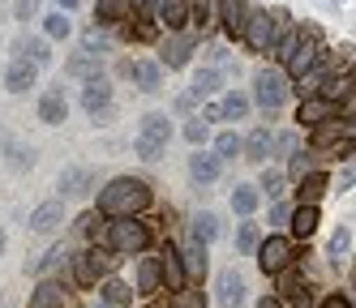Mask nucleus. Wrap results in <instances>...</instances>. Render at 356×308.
<instances>
[{"mask_svg": "<svg viewBox=\"0 0 356 308\" xmlns=\"http://www.w3.org/2000/svg\"><path fill=\"white\" fill-rule=\"evenodd\" d=\"M43 31H47V39H69L73 35V22L65 13H47L43 17Z\"/></svg>", "mask_w": 356, "mask_h": 308, "instance_id": "c03bdc74", "label": "nucleus"}, {"mask_svg": "<svg viewBox=\"0 0 356 308\" xmlns=\"http://www.w3.org/2000/svg\"><path fill=\"white\" fill-rule=\"evenodd\" d=\"M176 308H207V296L202 291H176Z\"/></svg>", "mask_w": 356, "mask_h": 308, "instance_id": "8fccbe9b", "label": "nucleus"}, {"mask_svg": "<svg viewBox=\"0 0 356 308\" xmlns=\"http://www.w3.org/2000/svg\"><path fill=\"white\" fill-rule=\"evenodd\" d=\"M258 308H288V304L279 300V296H262V300H258Z\"/></svg>", "mask_w": 356, "mask_h": 308, "instance_id": "052dcab7", "label": "nucleus"}, {"mask_svg": "<svg viewBox=\"0 0 356 308\" xmlns=\"http://www.w3.org/2000/svg\"><path fill=\"white\" fill-rule=\"evenodd\" d=\"M82 108L95 120L112 116V82H108V77H90V82H82Z\"/></svg>", "mask_w": 356, "mask_h": 308, "instance_id": "6e6552de", "label": "nucleus"}, {"mask_svg": "<svg viewBox=\"0 0 356 308\" xmlns=\"http://www.w3.org/2000/svg\"><path fill=\"white\" fill-rule=\"evenodd\" d=\"M279 35H284V13L249 9V26H245V39H241L249 51H270Z\"/></svg>", "mask_w": 356, "mask_h": 308, "instance_id": "39448f33", "label": "nucleus"}, {"mask_svg": "<svg viewBox=\"0 0 356 308\" xmlns=\"http://www.w3.org/2000/svg\"><path fill=\"white\" fill-rule=\"evenodd\" d=\"M352 282H356V270H352Z\"/></svg>", "mask_w": 356, "mask_h": 308, "instance_id": "69168bd1", "label": "nucleus"}, {"mask_svg": "<svg viewBox=\"0 0 356 308\" xmlns=\"http://www.w3.org/2000/svg\"><path fill=\"white\" fill-rule=\"evenodd\" d=\"M13 51H17V56L22 60H31V65H47V60H52V51H47V39H17L13 43Z\"/></svg>", "mask_w": 356, "mask_h": 308, "instance_id": "c9c22d12", "label": "nucleus"}, {"mask_svg": "<svg viewBox=\"0 0 356 308\" xmlns=\"http://www.w3.org/2000/svg\"><path fill=\"white\" fill-rule=\"evenodd\" d=\"M65 73L78 77V82H90V77H104V56H90V51H78L73 60H65Z\"/></svg>", "mask_w": 356, "mask_h": 308, "instance_id": "393cba45", "label": "nucleus"}, {"mask_svg": "<svg viewBox=\"0 0 356 308\" xmlns=\"http://www.w3.org/2000/svg\"><path fill=\"white\" fill-rule=\"evenodd\" d=\"M35 82H39V65L13 56V60H9V69H5V90H9V94H26Z\"/></svg>", "mask_w": 356, "mask_h": 308, "instance_id": "dca6fc26", "label": "nucleus"}, {"mask_svg": "<svg viewBox=\"0 0 356 308\" xmlns=\"http://www.w3.org/2000/svg\"><path fill=\"white\" fill-rule=\"evenodd\" d=\"M159 0H129V17H155Z\"/></svg>", "mask_w": 356, "mask_h": 308, "instance_id": "3c124183", "label": "nucleus"}, {"mask_svg": "<svg viewBox=\"0 0 356 308\" xmlns=\"http://www.w3.org/2000/svg\"><path fill=\"white\" fill-rule=\"evenodd\" d=\"M189 56H193V35L172 31L168 43H163V51H159V65H163V69H185Z\"/></svg>", "mask_w": 356, "mask_h": 308, "instance_id": "f8f14e48", "label": "nucleus"}, {"mask_svg": "<svg viewBox=\"0 0 356 308\" xmlns=\"http://www.w3.org/2000/svg\"><path fill=\"white\" fill-rule=\"evenodd\" d=\"M5 244H9V236H5V227H0V253H5Z\"/></svg>", "mask_w": 356, "mask_h": 308, "instance_id": "e2e57ef3", "label": "nucleus"}, {"mask_svg": "<svg viewBox=\"0 0 356 308\" xmlns=\"http://www.w3.org/2000/svg\"><path fill=\"white\" fill-rule=\"evenodd\" d=\"M215 0H189V22H193V31L197 35H207L211 26H215Z\"/></svg>", "mask_w": 356, "mask_h": 308, "instance_id": "4c0bfd02", "label": "nucleus"}, {"mask_svg": "<svg viewBox=\"0 0 356 308\" xmlns=\"http://www.w3.org/2000/svg\"><path fill=\"white\" fill-rule=\"evenodd\" d=\"M352 185H356V167H343V171H339V180H335V189L343 193V189H352Z\"/></svg>", "mask_w": 356, "mask_h": 308, "instance_id": "4d7b16f0", "label": "nucleus"}, {"mask_svg": "<svg viewBox=\"0 0 356 308\" xmlns=\"http://www.w3.org/2000/svg\"><path fill=\"white\" fill-rule=\"evenodd\" d=\"M241 150H245V137H236V133H232V128H223V133L215 137V154H219V159H223V163H227V159H236V154H241Z\"/></svg>", "mask_w": 356, "mask_h": 308, "instance_id": "a19ab883", "label": "nucleus"}, {"mask_svg": "<svg viewBox=\"0 0 356 308\" xmlns=\"http://www.w3.org/2000/svg\"><path fill=\"white\" fill-rule=\"evenodd\" d=\"M159 274H163V291H185V282H189V274H185V262H181V248H163L159 253Z\"/></svg>", "mask_w": 356, "mask_h": 308, "instance_id": "9b49d317", "label": "nucleus"}, {"mask_svg": "<svg viewBox=\"0 0 356 308\" xmlns=\"http://www.w3.org/2000/svg\"><path fill=\"white\" fill-rule=\"evenodd\" d=\"M150 185L138 176H116L99 189V214L104 219H138L146 205H150Z\"/></svg>", "mask_w": 356, "mask_h": 308, "instance_id": "f257e3e1", "label": "nucleus"}, {"mask_svg": "<svg viewBox=\"0 0 356 308\" xmlns=\"http://www.w3.org/2000/svg\"><path fill=\"white\" fill-rule=\"evenodd\" d=\"M284 180H288L284 171L266 167V171H262V180H258V193H262V197H270V201H279V197H284Z\"/></svg>", "mask_w": 356, "mask_h": 308, "instance_id": "79ce46f5", "label": "nucleus"}, {"mask_svg": "<svg viewBox=\"0 0 356 308\" xmlns=\"http://www.w3.org/2000/svg\"><path fill=\"white\" fill-rule=\"evenodd\" d=\"M296 205H318L322 197H326V189H330V176L326 171H309L305 180H296Z\"/></svg>", "mask_w": 356, "mask_h": 308, "instance_id": "4be33fe9", "label": "nucleus"}, {"mask_svg": "<svg viewBox=\"0 0 356 308\" xmlns=\"http://www.w3.org/2000/svg\"><path fill=\"white\" fill-rule=\"evenodd\" d=\"M292 219V205L288 201H270V223H288Z\"/></svg>", "mask_w": 356, "mask_h": 308, "instance_id": "5fc2aeb1", "label": "nucleus"}, {"mask_svg": "<svg viewBox=\"0 0 356 308\" xmlns=\"http://www.w3.org/2000/svg\"><path fill=\"white\" fill-rule=\"evenodd\" d=\"M318 56H322V43H318V31L309 26V35H305V43L296 47V56H292L284 69H288V73L296 77V82H300V77H305V73H309V69L318 65Z\"/></svg>", "mask_w": 356, "mask_h": 308, "instance_id": "2eb2a0df", "label": "nucleus"}, {"mask_svg": "<svg viewBox=\"0 0 356 308\" xmlns=\"http://www.w3.org/2000/svg\"><path fill=\"white\" fill-rule=\"evenodd\" d=\"M348 248H352V227H343V223H339V231L330 236V257L339 262V257H348Z\"/></svg>", "mask_w": 356, "mask_h": 308, "instance_id": "49530a36", "label": "nucleus"}, {"mask_svg": "<svg viewBox=\"0 0 356 308\" xmlns=\"http://www.w3.org/2000/svg\"><path fill=\"white\" fill-rule=\"evenodd\" d=\"M245 159L249 163H266V159H275V133L270 128H253V133L245 137Z\"/></svg>", "mask_w": 356, "mask_h": 308, "instance_id": "412c9836", "label": "nucleus"}, {"mask_svg": "<svg viewBox=\"0 0 356 308\" xmlns=\"http://www.w3.org/2000/svg\"><path fill=\"white\" fill-rule=\"evenodd\" d=\"M219 26L227 39H245V26H249V5L245 0H219Z\"/></svg>", "mask_w": 356, "mask_h": 308, "instance_id": "4468645a", "label": "nucleus"}, {"mask_svg": "<svg viewBox=\"0 0 356 308\" xmlns=\"http://www.w3.org/2000/svg\"><path fill=\"white\" fill-rule=\"evenodd\" d=\"M275 278H279V300H284V304H288V300H296L305 287H309V282H305V274H300L296 266H288L284 274H275Z\"/></svg>", "mask_w": 356, "mask_h": 308, "instance_id": "58836bf2", "label": "nucleus"}, {"mask_svg": "<svg viewBox=\"0 0 356 308\" xmlns=\"http://www.w3.org/2000/svg\"><path fill=\"white\" fill-rule=\"evenodd\" d=\"M116 266H120V257L108 244H90L82 257H73V278H78L82 287H95L99 278H112Z\"/></svg>", "mask_w": 356, "mask_h": 308, "instance_id": "20e7f679", "label": "nucleus"}, {"mask_svg": "<svg viewBox=\"0 0 356 308\" xmlns=\"http://www.w3.org/2000/svg\"><path fill=\"white\" fill-rule=\"evenodd\" d=\"M129 17V0H99L95 5V26H116Z\"/></svg>", "mask_w": 356, "mask_h": 308, "instance_id": "f704fd0d", "label": "nucleus"}, {"mask_svg": "<svg viewBox=\"0 0 356 308\" xmlns=\"http://www.w3.org/2000/svg\"><path fill=\"white\" fill-rule=\"evenodd\" d=\"M99 308H112V304H104V300H99Z\"/></svg>", "mask_w": 356, "mask_h": 308, "instance_id": "0e129e2a", "label": "nucleus"}, {"mask_svg": "<svg viewBox=\"0 0 356 308\" xmlns=\"http://www.w3.org/2000/svg\"><path fill=\"white\" fill-rule=\"evenodd\" d=\"M215 304L219 308H241L245 304V278L236 270H219V278H215Z\"/></svg>", "mask_w": 356, "mask_h": 308, "instance_id": "ddd939ff", "label": "nucleus"}, {"mask_svg": "<svg viewBox=\"0 0 356 308\" xmlns=\"http://www.w3.org/2000/svg\"><path fill=\"white\" fill-rule=\"evenodd\" d=\"M339 120L356 124V90H348V94H343V103H339Z\"/></svg>", "mask_w": 356, "mask_h": 308, "instance_id": "864d4df0", "label": "nucleus"}, {"mask_svg": "<svg viewBox=\"0 0 356 308\" xmlns=\"http://www.w3.org/2000/svg\"><path fill=\"white\" fill-rule=\"evenodd\" d=\"M288 304H292V308H314V291H309V287H305V291H300L296 300H288Z\"/></svg>", "mask_w": 356, "mask_h": 308, "instance_id": "bf43d9fd", "label": "nucleus"}, {"mask_svg": "<svg viewBox=\"0 0 356 308\" xmlns=\"http://www.w3.org/2000/svg\"><path fill=\"white\" fill-rule=\"evenodd\" d=\"M318 308H356V304H352V300H348L343 291H330V296H326V300H322Z\"/></svg>", "mask_w": 356, "mask_h": 308, "instance_id": "6e6d98bb", "label": "nucleus"}, {"mask_svg": "<svg viewBox=\"0 0 356 308\" xmlns=\"http://www.w3.org/2000/svg\"><path fill=\"white\" fill-rule=\"evenodd\" d=\"M253 257H258V270L266 278H275V274H284L288 266H296V240L292 236H266Z\"/></svg>", "mask_w": 356, "mask_h": 308, "instance_id": "0eeeda50", "label": "nucleus"}, {"mask_svg": "<svg viewBox=\"0 0 356 308\" xmlns=\"http://www.w3.org/2000/svg\"><path fill=\"white\" fill-rule=\"evenodd\" d=\"M318 223H322L318 205H292V219H288V227H292V240H309L314 231H318Z\"/></svg>", "mask_w": 356, "mask_h": 308, "instance_id": "5701e85b", "label": "nucleus"}, {"mask_svg": "<svg viewBox=\"0 0 356 308\" xmlns=\"http://www.w3.org/2000/svg\"><path fill=\"white\" fill-rule=\"evenodd\" d=\"M155 17L168 26V31H185L189 26V0H159Z\"/></svg>", "mask_w": 356, "mask_h": 308, "instance_id": "bb28decb", "label": "nucleus"}, {"mask_svg": "<svg viewBox=\"0 0 356 308\" xmlns=\"http://www.w3.org/2000/svg\"><path fill=\"white\" fill-rule=\"evenodd\" d=\"M150 236H155V231H150L146 219H116L108 227V248L116 257H142L150 248Z\"/></svg>", "mask_w": 356, "mask_h": 308, "instance_id": "f03ea898", "label": "nucleus"}, {"mask_svg": "<svg viewBox=\"0 0 356 308\" xmlns=\"http://www.w3.org/2000/svg\"><path fill=\"white\" fill-rule=\"evenodd\" d=\"M65 262H69V248L56 244V248H47L43 257H35V262H26V270H31V274H52V270H60Z\"/></svg>", "mask_w": 356, "mask_h": 308, "instance_id": "e433bc0d", "label": "nucleus"}, {"mask_svg": "<svg viewBox=\"0 0 356 308\" xmlns=\"http://www.w3.org/2000/svg\"><path fill=\"white\" fill-rule=\"evenodd\" d=\"M82 51H90V56H104V51H108V39L99 35V31H86V39H82Z\"/></svg>", "mask_w": 356, "mask_h": 308, "instance_id": "09e8293b", "label": "nucleus"}, {"mask_svg": "<svg viewBox=\"0 0 356 308\" xmlns=\"http://www.w3.org/2000/svg\"><path fill=\"white\" fill-rule=\"evenodd\" d=\"M124 73H129L138 82V90H146V94H155L163 86V65L159 60H124Z\"/></svg>", "mask_w": 356, "mask_h": 308, "instance_id": "f3484780", "label": "nucleus"}, {"mask_svg": "<svg viewBox=\"0 0 356 308\" xmlns=\"http://www.w3.org/2000/svg\"><path fill=\"white\" fill-rule=\"evenodd\" d=\"M223 90V73L219 69H197L193 73V82H189V94L193 99H215Z\"/></svg>", "mask_w": 356, "mask_h": 308, "instance_id": "cd10ccee", "label": "nucleus"}, {"mask_svg": "<svg viewBox=\"0 0 356 308\" xmlns=\"http://www.w3.org/2000/svg\"><path fill=\"white\" fill-rule=\"evenodd\" d=\"M39 120H43V124H52V128L69 120V99H65L60 86H52V90H43V94H39Z\"/></svg>", "mask_w": 356, "mask_h": 308, "instance_id": "a211bd4d", "label": "nucleus"}, {"mask_svg": "<svg viewBox=\"0 0 356 308\" xmlns=\"http://www.w3.org/2000/svg\"><path fill=\"white\" fill-rule=\"evenodd\" d=\"M189 176H193V185H215V180L223 176V159H219V154L215 150H193L189 154Z\"/></svg>", "mask_w": 356, "mask_h": 308, "instance_id": "9d476101", "label": "nucleus"}, {"mask_svg": "<svg viewBox=\"0 0 356 308\" xmlns=\"http://www.w3.org/2000/svg\"><path fill=\"white\" fill-rule=\"evenodd\" d=\"M258 244H262V231H258V223H241V231H236V248L241 253H258Z\"/></svg>", "mask_w": 356, "mask_h": 308, "instance_id": "37998d69", "label": "nucleus"}, {"mask_svg": "<svg viewBox=\"0 0 356 308\" xmlns=\"http://www.w3.org/2000/svg\"><path fill=\"white\" fill-rule=\"evenodd\" d=\"M189 240L193 244H211V240H219V214H193V223H189Z\"/></svg>", "mask_w": 356, "mask_h": 308, "instance_id": "c756f323", "label": "nucleus"}, {"mask_svg": "<svg viewBox=\"0 0 356 308\" xmlns=\"http://www.w3.org/2000/svg\"><path fill=\"white\" fill-rule=\"evenodd\" d=\"M262 205V193H258V185H236L232 189V210L241 214V219H249L253 210Z\"/></svg>", "mask_w": 356, "mask_h": 308, "instance_id": "72a5a7b5", "label": "nucleus"}, {"mask_svg": "<svg viewBox=\"0 0 356 308\" xmlns=\"http://www.w3.org/2000/svg\"><path fill=\"white\" fill-rule=\"evenodd\" d=\"M207 137H211V124L202 120V116H193V120L185 124V142H189V146H207Z\"/></svg>", "mask_w": 356, "mask_h": 308, "instance_id": "a18cd8bd", "label": "nucleus"}, {"mask_svg": "<svg viewBox=\"0 0 356 308\" xmlns=\"http://www.w3.org/2000/svg\"><path fill=\"white\" fill-rule=\"evenodd\" d=\"M56 5H60V13H73V9H78V0H56Z\"/></svg>", "mask_w": 356, "mask_h": 308, "instance_id": "680f3d73", "label": "nucleus"}, {"mask_svg": "<svg viewBox=\"0 0 356 308\" xmlns=\"http://www.w3.org/2000/svg\"><path fill=\"white\" fill-rule=\"evenodd\" d=\"M60 223H65V205L60 201H43V205L31 210V231L35 236H52V231H60Z\"/></svg>", "mask_w": 356, "mask_h": 308, "instance_id": "6ab92c4d", "label": "nucleus"}, {"mask_svg": "<svg viewBox=\"0 0 356 308\" xmlns=\"http://www.w3.org/2000/svg\"><path fill=\"white\" fill-rule=\"evenodd\" d=\"M309 171H318V154L314 150H296L292 163H288V180H305Z\"/></svg>", "mask_w": 356, "mask_h": 308, "instance_id": "ea45409f", "label": "nucleus"}, {"mask_svg": "<svg viewBox=\"0 0 356 308\" xmlns=\"http://www.w3.org/2000/svg\"><path fill=\"white\" fill-rule=\"evenodd\" d=\"M330 120H339V108L335 103H326V99H300V108H296V124L300 128H322V124H330Z\"/></svg>", "mask_w": 356, "mask_h": 308, "instance_id": "1a4fd4ad", "label": "nucleus"}, {"mask_svg": "<svg viewBox=\"0 0 356 308\" xmlns=\"http://www.w3.org/2000/svg\"><path fill=\"white\" fill-rule=\"evenodd\" d=\"M31 163H35V150H26V146H13V150H9V167H13V171H26Z\"/></svg>", "mask_w": 356, "mask_h": 308, "instance_id": "de8ad7c7", "label": "nucleus"}, {"mask_svg": "<svg viewBox=\"0 0 356 308\" xmlns=\"http://www.w3.org/2000/svg\"><path fill=\"white\" fill-rule=\"evenodd\" d=\"M305 35H309V26H292V31H284L275 39V47H270V56L279 60V65H288L292 56H296V47L305 43Z\"/></svg>", "mask_w": 356, "mask_h": 308, "instance_id": "a878e982", "label": "nucleus"}, {"mask_svg": "<svg viewBox=\"0 0 356 308\" xmlns=\"http://www.w3.org/2000/svg\"><path fill=\"white\" fill-rule=\"evenodd\" d=\"M202 120H207V124L223 120V112H219V103H207V108H202Z\"/></svg>", "mask_w": 356, "mask_h": 308, "instance_id": "13d9d810", "label": "nucleus"}, {"mask_svg": "<svg viewBox=\"0 0 356 308\" xmlns=\"http://www.w3.org/2000/svg\"><path fill=\"white\" fill-rule=\"evenodd\" d=\"M300 137L296 133H275V154H296Z\"/></svg>", "mask_w": 356, "mask_h": 308, "instance_id": "603ef678", "label": "nucleus"}, {"mask_svg": "<svg viewBox=\"0 0 356 308\" xmlns=\"http://www.w3.org/2000/svg\"><path fill=\"white\" fill-rule=\"evenodd\" d=\"M288 77H284V69H258V77H253V103L266 112V116H275L279 108L288 103Z\"/></svg>", "mask_w": 356, "mask_h": 308, "instance_id": "423d86ee", "label": "nucleus"}, {"mask_svg": "<svg viewBox=\"0 0 356 308\" xmlns=\"http://www.w3.org/2000/svg\"><path fill=\"white\" fill-rule=\"evenodd\" d=\"M95 189V171L90 167H65L60 171V197H86Z\"/></svg>", "mask_w": 356, "mask_h": 308, "instance_id": "aec40b11", "label": "nucleus"}, {"mask_svg": "<svg viewBox=\"0 0 356 308\" xmlns=\"http://www.w3.org/2000/svg\"><path fill=\"white\" fill-rule=\"evenodd\" d=\"M31 308H65V287L56 278H43L39 287L31 291Z\"/></svg>", "mask_w": 356, "mask_h": 308, "instance_id": "c85d7f7f", "label": "nucleus"}, {"mask_svg": "<svg viewBox=\"0 0 356 308\" xmlns=\"http://www.w3.org/2000/svg\"><path fill=\"white\" fill-rule=\"evenodd\" d=\"M138 296H155L163 291V274H159V257H142L138 262Z\"/></svg>", "mask_w": 356, "mask_h": 308, "instance_id": "b1692460", "label": "nucleus"}, {"mask_svg": "<svg viewBox=\"0 0 356 308\" xmlns=\"http://www.w3.org/2000/svg\"><path fill=\"white\" fill-rule=\"evenodd\" d=\"M168 142H172V120H168L163 112H150V116H142V124H138V137H134L138 159L155 163L159 154L168 150Z\"/></svg>", "mask_w": 356, "mask_h": 308, "instance_id": "7ed1b4c3", "label": "nucleus"}, {"mask_svg": "<svg viewBox=\"0 0 356 308\" xmlns=\"http://www.w3.org/2000/svg\"><path fill=\"white\" fill-rule=\"evenodd\" d=\"M335 5H339V0H335Z\"/></svg>", "mask_w": 356, "mask_h": 308, "instance_id": "338daca9", "label": "nucleus"}, {"mask_svg": "<svg viewBox=\"0 0 356 308\" xmlns=\"http://www.w3.org/2000/svg\"><path fill=\"white\" fill-rule=\"evenodd\" d=\"M181 262H185V274L189 278H207V266H211V257H207V244H185V253H181Z\"/></svg>", "mask_w": 356, "mask_h": 308, "instance_id": "2f4dec72", "label": "nucleus"}, {"mask_svg": "<svg viewBox=\"0 0 356 308\" xmlns=\"http://www.w3.org/2000/svg\"><path fill=\"white\" fill-rule=\"evenodd\" d=\"M219 112H223V120H245V116L253 112V99L241 94V90H227V94L219 99Z\"/></svg>", "mask_w": 356, "mask_h": 308, "instance_id": "7c9ffc66", "label": "nucleus"}, {"mask_svg": "<svg viewBox=\"0 0 356 308\" xmlns=\"http://www.w3.org/2000/svg\"><path fill=\"white\" fill-rule=\"evenodd\" d=\"M99 296H104V304H112V308H124V304H134V287L129 282H120V278H104V287H99Z\"/></svg>", "mask_w": 356, "mask_h": 308, "instance_id": "473e14b6", "label": "nucleus"}]
</instances>
